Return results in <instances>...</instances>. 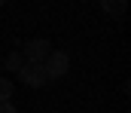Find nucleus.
<instances>
[{
	"instance_id": "obj_1",
	"label": "nucleus",
	"mask_w": 131,
	"mask_h": 113,
	"mask_svg": "<svg viewBox=\"0 0 131 113\" xmlns=\"http://www.w3.org/2000/svg\"><path fill=\"white\" fill-rule=\"evenodd\" d=\"M43 70H46V79L49 83L52 79H64L70 74V55H67L64 49H52L46 55V61H43Z\"/></svg>"
},
{
	"instance_id": "obj_2",
	"label": "nucleus",
	"mask_w": 131,
	"mask_h": 113,
	"mask_svg": "<svg viewBox=\"0 0 131 113\" xmlns=\"http://www.w3.org/2000/svg\"><path fill=\"white\" fill-rule=\"evenodd\" d=\"M49 52H52L49 40H28L25 49H21V58H25V64H43Z\"/></svg>"
},
{
	"instance_id": "obj_4",
	"label": "nucleus",
	"mask_w": 131,
	"mask_h": 113,
	"mask_svg": "<svg viewBox=\"0 0 131 113\" xmlns=\"http://www.w3.org/2000/svg\"><path fill=\"white\" fill-rule=\"evenodd\" d=\"M3 67H6L9 74H18V70L25 67V58H21V52H18V49H15V52H9V55H6V61H3Z\"/></svg>"
},
{
	"instance_id": "obj_3",
	"label": "nucleus",
	"mask_w": 131,
	"mask_h": 113,
	"mask_svg": "<svg viewBox=\"0 0 131 113\" xmlns=\"http://www.w3.org/2000/svg\"><path fill=\"white\" fill-rule=\"evenodd\" d=\"M15 76H18L28 89H43V86L49 83V79H46V70H43V64H25Z\"/></svg>"
},
{
	"instance_id": "obj_7",
	"label": "nucleus",
	"mask_w": 131,
	"mask_h": 113,
	"mask_svg": "<svg viewBox=\"0 0 131 113\" xmlns=\"http://www.w3.org/2000/svg\"><path fill=\"white\" fill-rule=\"evenodd\" d=\"M0 113H18V107L12 101H6V104H0Z\"/></svg>"
},
{
	"instance_id": "obj_5",
	"label": "nucleus",
	"mask_w": 131,
	"mask_h": 113,
	"mask_svg": "<svg viewBox=\"0 0 131 113\" xmlns=\"http://www.w3.org/2000/svg\"><path fill=\"white\" fill-rule=\"evenodd\" d=\"M12 92H15V86H12V79H6V76H0V104H6V101L12 98Z\"/></svg>"
},
{
	"instance_id": "obj_6",
	"label": "nucleus",
	"mask_w": 131,
	"mask_h": 113,
	"mask_svg": "<svg viewBox=\"0 0 131 113\" xmlns=\"http://www.w3.org/2000/svg\"><path fill=\"white\" fill-rule=\"evenodd\" d=\"M107 12H125V3H104Z\"/></svg>"
}]
</instances>
